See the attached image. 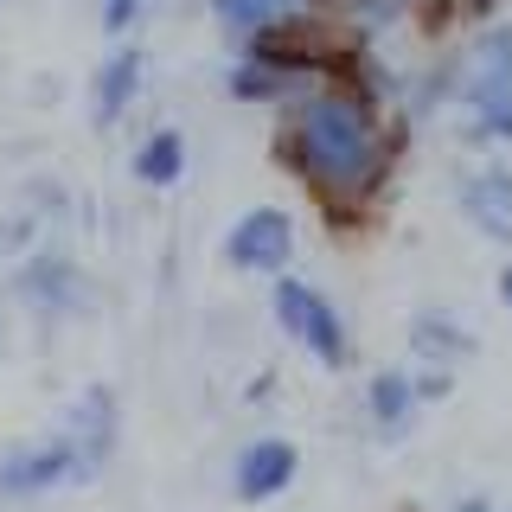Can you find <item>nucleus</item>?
Returning <instances> with one entry per match:
<instances>
[{"label": "nucleus", "instance_id": "5", "mask_svg": "<svg viewBox=\"0 0 512 512\" xmlns=\"http://www.w3.org/2000/svg\"><path fill=\"white\" fill-rule=\"evenodd\" d=\"M301 468V455H295V442H282V436H263V442H250L244 455H237V468H231V487H237V500H276V493L295 480Z\"/></svg>", "mask_w": 512, "mask_h": 512}, {"label": "nucleus", "instance_id": "8", "mask_svg": "<svg viewBox=\"0 0 512 512\" xmlns=\"http://www.w3.org/2000/svg\"><path fill=\"white\" fill-rule=\"evenodd\" d=\"M461 212L480 237H493V244H512V173L506 167H487L474 173L468 186H461Z\"/></svg>", "mask_w": 512, "mask_h": 512}, {"label": "nucleus", "instance_id": "20", "mask_svg": "<svg viewBox=\"0 0 512 512\" xmlns=\"http://www.w3.org/2000/svg\"><path fill=\"white\" fill-rule=\"evenodd\" d=\"M455 512H493V506H487V500H461Z\"/></svg>", "mask_w": 512, "mask_h": 512}, {"label": "nucleus", "instance_id": "7", "mask_svg": "<svg viewBox=\"0 0 512 512\" xmlns=\"http://www.w3.org/2000/svg\"><path fill=\"white\" fill-rule=\"evenodd\" d=\"M141 71H148L141 45H116V52L103 58V71H96V84H90V116H96V128L122 122V109L135 103V90H141Z\"/></svg>", "mask_w": 512, "mask_h": 512}, {"label": "nucleus", "instance_id": "2", "mask_svg": "<svg viewBox=\"0 0 512 512\" xmlns=\"http://www.w3.org/2000/svg\"><path fill=\"white\" fill-rule=\"evenodd\" d=\"M276 320H282L288 340L308 346L320 365H346V327H340V314H333V301L320 295V288H308L301 276H282L276 282Z\"/></svg>", "mask_w": 512, "mask_h": 512}, {"label": "nucleus", "instance_id": "10", "mask_svg": "<svg viewBox=\"0 0 512 512\" xmlns=\"http://www.w3.org/2000/svg\"><path fill=\"white\" fill-rule=\"evenodd\" d=\"M410 352H416V359H436V365H461L474 352V333H461L448 314L423 308V314L410 320Z\"/></svg>", "mask_w": 512, "mask_h": 512}, {"label": "nucleus", "instance_id": "19", "mask_svg": "<svg viewBox=\"0 0 512 512\" xmlns=\"http://www.w3.org/2000/svg\"><path fill=\"white\" fill-rule=\"evenodd\" d=\"M500 301L512 308V269H500Z\"/></svg>", "mask_w": 512, "mask_h": 512}, {"label": "nucleus", "instance_id": "14", "mask_svg": "<svg viewBox=\"0 0 512 512\" xmlns=\"http://www.w3.org/2000/svg\"><path fill=\"white\" fill-rule=\"evenodd\" d=\"M288 84H295V71H282V64H269V58H250L231 71V96L237 103H276V96H288Z\"/></svg>", "mask_w": 512, "mask_h": 512}, {"label": "nucleus", "instance_id": "11", "mask_svg": "<svg viewBox=\"0 0 512 512\" xmlns=\"http://www.w3.org/2000/svg\"><path fill=\"white\" fill-rule=\"evenodd\" d=\"M180 173H186V135H180V128H154V135L141 141V154H135V180L173 186Z\"/></svg>", "mask_w": 512, "mask_h": 512}, {"label": "nucleus", "instance_id": "6", "mask_svg": "<svg viewBox=\"0 0 512 512\" xmlns=\"http://www.w3.org/2000/svg\"><path fill=\"white\" fill-rule=\"evenodd\" d=\"M64 436L77 442V480H90L109 461V448H116V391H109V384L84 391V404H77V416H71Z\"/></svg>", "mask_w": 512, "mask_h": 512}, {"label": "nucleus", "instance_id": "18", "mask_svg": "<svg viewBox=\"0 0 512 512\" xmlns=\"http://www.w3.org/2000/svg\"><path fill=\"white\" fill-rule=\"evenodd\" d=\"M148 13V0H103V32H128Z\"/></svg>", "mask_w": 512, "mask_h": 512}, {"label": "nucleus", "instance_id": "17", "mask_svg": "<svg viewBox=\"0 0 512 512\" xmlns=\"http://www.w3.org/2000/svg\"><path fill=\"white\" fill-rule=\"evenodd\" d=\"M410 7H416V0H346V13H352L359 32H384L391 20H404Z\"/></svg>", "mask_w": 512, "mask_h": 512}, {"label": "nucleus", "instance_id": "12", "mask_svg": "<svg viewBox=\"0 0 512 512\" xmlns=\"http://www.w3.org/2000/svg\"><path fill=\"white\" fill-rule=\"evenodd\" d=\"M416 397H423V391H416L410 372H378L372 378V423L384 429V436H397V429L416 416Z\"/></svg>", "mask_w": 512, "mask_h": 512}, {"label": "nucleus", "instance_id": "1", "mask_svg": "<svg viewBox=\"0 0 512 512\" xmlns=\"http://www.w3.org/2000/svg\"><path fill=\"white\" fill-rule=\"evenodd\" d=\"M282 148H288V167L314 186V199L327 205L333 218H352L384 186V173H391V160H397V135L378 122V109H372L365 90L320 84L295 103Z\"/></svg>", "mask_w": 512, "mask_h": 512}, {"label": "nucleus", "instance_id": "13", "mask_svg": "<svg viewBox=\"0 0 512 512\" xmlns=\"http://www.w3.org/2000/svg\"><path fill=\"white\" fill-rule=\"evenodd\" d=\"M468 128L480 141H512V84H468Z\"/></svg>", "mask_w": 512, "mask_h": 512}, {"label": "nucleus", "instance_id": "3", "mask_svg": "<svg viewBox=\"0 0 512 512\" xmlns=\"http://www.w3.org/2000/svg\"><path fill=\"white\" fill-rule=\"evenodd\" d=\"M224 256H231V269H244V276H282L288 256H295V224H288V212H276V205H256V212H244L231 224Z\"/></svg>", "mask_w": 512, "mask_h": 512}, {"label": "nucleus", "instance_id": "9", "mask_svg": "<svg viewBox=\"0 0 512 512\" xmlns=\"http://www.w3.org/2000/svg\"><path fill=\"white\" fill-rule=\"evenodd\" d=\"M20 295L32 301V308H71L77 301V269H71V256H58V250H39V256H26V269H20Z\"/></svg>", "mask_w": 512, "mask_h": 512}, {"label": "nucleus", "instance_id": "15", "mask_svg": "<svg viewBox=\"0 0 512 512\" xmlns=\"http://www.w3.org/2000/svg\"><path fill=\"white\" fill-rule=\"evenodd\" d=\"M212 13L237 32V39H250V32L288 20V13H295V0H212Z\"/></svg>", "mask_w": 512, "mask_h": 512}, {"label": "nucleus", "instance_id": "4", "mask_svg": "<svg viewBox=\"0 0 512 512\" xmlns=\"http://www.w3.org/2000/svg\"><path fill=\"white\" fill-rule=\"evenodd\" d=\"M64 480H77V442L71 436L26 442L0 461V493H52Z\"/></svg>", "mask_w": 512, "mask_h": 512}, {"label": "nucleus", "instance_id": "21", "mask_svg": "<svg viewBox=\"0 0 512 512\" xmlns=\"http://www.w3.org/2000/svg\"><path fill=\"white\" fill-rule=\"evenodd\" d=\"M461 7H468V13H487V7H493V0H461Z\"/></svg>", "mask_w": 512, "mask_h": 512}, {"label": "nucleus", "instance_id": "16", "mask_svg": "<svg viewBox=\"0 0 512 512\" xmlns=\"http://www.w3.org/2000/svg\"><path fill=\"white\" fill-rule=\"evenodd\" d=\"M468 84H512V26H493L468 52Z\"/></svg>", "mask_w": 512, "mask_h": 512}]
</instances>
